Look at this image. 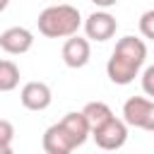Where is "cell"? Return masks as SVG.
Instances as JSON below:
<instances>
[{"instance_id":"1","label":"cell","mask_w":154,"mask_h":154,"mask_svg":"<svg viewBox=\"0 0 154 154\" xmlns=\"http://www.w3.org/2000/svg\"><path fill=\"white\" fill-rule=\"evenodd\" d=\"M147 60V43L137 36H123L118 38L108 63H106V75L113 84H130L135 77H140L142 67Z\"/></svg>"},{"instance_id":"2","label":"cell","mask_w":154,"mask_h":154,"mask_svg":"<svg viewBox=\"0 0 154 154\" xmlns=\"http://www.w3.org/2000/svg\"><path fill=\"white\" fill-rule=\"evenodd\" d=\"M82 24V14L72 5H51L36 19L38 34H43L46 38H67L77 34Z\"/></svg>"},{"instance_id":"3","label":"cell","mask_w":154,"mask_h":154,"mask_svg":"<svg viewBox=\"0 0 154 154\" xmlns=\"http://www.w3.org/2000/svg\"><path fill=\"white\" fill-rule=\"evenodd\" d=\"M128 128L130 125L123 118L111 116L106 123H101L99 128L91 130V140L96 142V147H101L106 152H116V149H120L128 142Z\"/></svg>"},{"instance_id":"4","label":"cell","mask_w":154,"mask_h":154,"mask_svg":"<svg viewBox=\"0 0 154 154\" xmlns=\"http://www.w3.org/2000/svg\"><path fill=\"white\" fill-rule=\"evenodd\" d=\"M123 120L130 128H140V130L154 132V99L130 96L123 103Z\"/></svg>"},{"instance_id":"5","label":"cell","mask_w":154,"mask_h":154,"mask_svg":"<svg viewBox=\"0 0 154 154\" xmlns=\"http://www.w3.org/2000/svg\"><path fill=\"white\" fill-rule=\"evenodd\" d=\"M116 29H118L116 17H113L108 10H101V7L84 19V34H87L89 41L103 43V41H108V38L116 36Z\"/></svg>"},{"instance_id":"6","label":"cell","mask_w":154,"mask_h":154,"mask_svg":"<svg viewBox=\"0 0 154 154\" xmlns=\"http://www.w3.org/2000/svg\"><path fill=\"white\" fill-rule=\"evenodd\" d=\"M60 55H63V63H65L67 67L79 70V67H84V65L89 63V58H91V43H89V38H82L79 34H72V36L65 38Z\"/></svg>"},{"instance_id":"7","label":"cell","mask_w":154,"mask_h":154,"mask_svg":"<svg viewBox=\"0 0 154 154\" xmlns=\"http://www.w3.org/2000/svg\"><path fill=\"white\" fill-rule=\"evenodd\" d=\"M19 101L26 111H46L53 101V91L46 82H26L22 89H19Z\"/></svg>"},{"instance_id":"8","label":"cell","mask_w":154,"mask_h":154,"mask_svg":"<svg viewBox=\"0 0 154 154\" xmlns=\"http://www.w3.org/2000/svg\"><path fill=\"white\" fill-rule=\"evenodd\" d=\"M41 147H43L46 154H70L72 149H77L75 140L70 137V132L65 130V125L60 120L46 128L43 140H41Z\"/></svg>"},{"instance_id":"9","label":"cell","mask_w":154,"mask_h":154,"mask_svg":"<svg viewBox=\"0 0 154 154\" xmlns=\"http://www.w3.org/2000/svg\"><path fill=\"white\" fill-rule=\"evenodd\" d=\"M34 46V34L26 26H10L0 34V48L7 55H24Z\"/></svg>"},{"instance_id":"10","label":"cell","mask_w":154,"mask_h":154,"mask_svg":"<svg viewBox=\"0 0 154 154\" xmlns=\"http://www.w3.org/2000/svg\"><path fill=\"white\" fill-rule=\"evenodd\" d=\"M60 123L65 125V130L70 132V137L75 140L77 147H82V144L89 140V135H91L89 120H87V116H84L82 111H70V113H65V116L60 118Z\"/></svg>"},{"instance_id":"11","label":"cell","mask_w":154,"mask_h":154,"mask_svg":"<svg viewBox=\"0 0 154 154\" xmlns=\"http://www.w3.org/2000/svg\"><path fill=\"white\" fill-rule=\"evenodd\" d=\"M82 113L87 116V120H89V128H91V130H94V128H99L101 123H106V120L113 116L111 106H108V103H103V101H89V103L82 108Z\"/></svg>"},{"instance_id":"12","label":"cell","mask_w":154,"mask_h":154,"mask_svg":"<svg viewBox=\"0 0 154 154\" xmlns=\"http://www.w3.org/2000/svg\"><path fill=\"white\" fill-rule=\"evenodd\" d=\"M19 67L17 63L2 58L0 60V91H14L19 87Z\"/></svg>"},{"instance_id":"13","label":"cell","mask_w":154,"mask_h":154,"mask_svg":"<svg viewBox=\"0 0 154 154\" xmlns=\"http://www.w3.org/2000/svg\"><path fill=\"white\" fill-rule=\"evenodd\" d=\"M12 140H14V125L7 118H0V154L12 152Z\"/></svg>"},{"instance_id":"14","label":"cell","mask_w":154,"mask_h":154,"mask_svg":"<svg viewBox=\"0 0 154 154\" xmlns=\"http://www.w3.org/2000/svg\"><path fill=\"white\" fill-rule=\"evenodd\" d=\"M140 34L149 41H154V10H147L142 12L140 17Z\"/></svg>"},{"instance_id":"15","label":"cell","mask_w":154,"mask_h":154,"mask_svg":"<svg viewBox=\"0 0 154 154\" xmlns=\"http://www.w3.org/2000/svg\"><path fill=\"white\" fill-rule=\"evenodd\" d=\"M140 77H142V91H144L147 96H154V65L144 67Z\"/></svg>"},{"instance_id":"16","label":"cell","mask_w":154,"mask_h":154,"mask_svg":"<svg viewBox=\"0 0 154 154\" xmlns=\"http://www.w3.org/2000/svg\"><path fill=\"white\" fill-rule=\"evenodd\" d=\"M96 7H101V10H108V7H113V5H118V0H91Z\"/></svg>"},{"instance_id":"17","label":"cell","mask_w":154,"mask_h":154,"mask_svg":"<svg viewBox=\"0 0 154 154\" xmlns=\"http://www.w3.org/2000/svg\"><path fill=\"white\" fill-rule=\"evenodd\" d=\"M7 5H10V0H0V12H5V10H7Z\"/></svg>"}]
</instances>
